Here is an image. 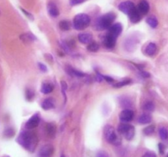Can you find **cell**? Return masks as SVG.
<instances>
[{"label":"cell","instance_id":"1","mask_svg":"<svg viewBox=\"0 0 168 157\" xmlns=\"http://www.w3.org/2000/svg\"><path fill=\"white\" fill-rule=\"evenodd\" d=\"M17 142L30 152H34L38 144V138L33 132L23 131L18 136Z\"/></svg>","mask_w":168,"mask_h":157},{"label":"cell","instance_id":"2","mask_svg":"<svg viewBox=\"0 0 168 157\" xmlns=\"http://www.w3.org/2000/svg\"><path fill=\"white\" fill-rule=\"evenodd\" d=\"M116 17V16L114 12L106 13V14L97 19L96 22V28L100 30L110 28Z\"/></svg>","mask_w":168,"mask_h":157},{"label":"cell","instance_id":"3","mask_svg":"<svg viewBox=\"0 0 168 157\" xmlns=\"http://www.w3.org/2000/svg\"><path fill=\"white\" fill-rule=\"evenodd\" d=\"M104 137L107 142L112 145H120L121 143V140L116 134L115 128L111 125H106L104 129Z\"/></svg>","mask_w":168,"mask_h":157},{"label":"cell","instance_id":"4","mask_svg":"<svg viewBox=\"0 0 168 157\" xmlns=\"http://www.w3.org/2000/svg\"><path fill=\"white\" fill-rule=\"evenodd\" d=\"M90 22H91V19L88 15L84 14V13L78 14L77 16H75L74 19H73V27L78 30H84L89 26Z\"/></svg>","mask_w":168,"mask_h":157},{"label":"cell","instance_id":"5","mask_svg":"<svg viewBox=\"0 0 168 157\" xmlns=\"http://www.w3.org/2000/svg\"><path fill=\"white\" fill-rule=\"evenodd\" d=\"M118 132L121 135L124 136L125 139L129 140V141L133 139L134 134H135L134 127L129 124H121L119 125Z\"/></svg>","mask_w":168,"mask_h":157},{"label":"cell","instance_id":"6","mask_svg":"<svg viewBox=\"0 0 168 157\" xmlns=\"http://www.w3.org/2000/svg\"><path fill=\"white\" fill-rule=\"evenodd\" d=\"M54 154V146L50 144L44 145L38 151V157H51Z\"/></svg>","mask_w":168,"mask_h":157},{"label":"cell","instance_id":"7","mask_svg":"<svg viewBox=\"0 0 168 157\" xmlns=\"http://www.w3.org/2000/svg\"><path fill=\"white\" fill-rule=\"evenodd\" d=\"M136 7L133 2L131 1H125L122 2L119 5V10L121 11L122 12L125 13L127 15H129L131 12L133 11V9H135Z\"/></svg>","mask_w":168,"mask_h":157},{"label":"cell","instance_id":"8","mask_svg":"<svg viewBox=\"0 0 168 157\" xmlns=\"http://www.w3.org/2000/svg\"><path fill=\"white\" fill-rule=\"evenodd\" d=\"M134 113L130 109H125L120 112V120L124 123H128L133 120Z\"/></svg>","mask_w":168,"mask_h":157},{"label":"cell","instance_id":"9","mask_svg":"<svg viewBox=\"0 0 168 157\" xmlns=\"http://www.w3.org/2000/svg\"><path fill=\"white\" fill-rule=\"evenodd\" d=\"M40 121H41V117L39 114L33 115L31 118L29 119L27 122L26 123V129H33L36 128L39 125Z\"/></svg>","mask_w":168,"mask_h":157},{"label":"cell","instance_id":"10","mask_svg":"<svg viewBox=\"0 0 168 157\" xmlns=\"http://www.w3.org/2000/svg\"><path fill=\"white\" fill-rule=\"evenodd\" d=\"M122 32V25L120 23H116L111 26L109 28V35L114 37H118Z\"/></svg>","mask_w":168,"mask_h":157},{"label":"cell","instance_id":"11","mask_svg":"<svg viewBox=\"0 0 168 157\" xmlns=\"http://www.w3.org/2000/svg\"><path fill=\"white\" fill-rule=\"evenodd\" d=\"M138 11L139 12L140 14L146 15L149 11V4L146 0H141L139 3L138 4Z\"/></svg>","mask_w":168,"mask_h":157},{"label":"cell","instance_id":"12","mask_svg":"<svg viewBox=\"0 0 168 157\" xmlns=\"http://www.w3.org/2000/svg\"><path fill=\"white\" fill-rule=\"evenodd\" d=\"M116 37L112 36L111 35H107L105 37L104 39V41H103V43L104 45L107 47V48H113L116 45Z\"/></svg>","mask_w":168,"mask_h":157},{"label":"cell","instance_id":"13","mask_svg":"<svg viewBox=\"0 0 168 157\" xmlns=\"http://www.w3.org/2000/svg\"><path fill=\"white\" fill-rule=\"evenodd\" d=\"M47 10H48L49 14H50L51 17H56L57 16H59V9H58V7H57L56 4H55V2H49L48 5H47Z\"/></svg>","mask_w":168,"mask_h":157},{"label":"cell","instance_id":"14","mask_svg":"<svg viewBox=\"0 0 168 157\" xmlns=\"http://www.w3.org/2000/svg\"><path fill=\"white\" fill-rule=\"evenodd\" d=\"M46 134H47V135H48L50 138H55L57 131L56 126L55 125V124H53V123H48V124H46Z\"/></svg>","mask_w":168,"mask_h":157},{"label":"cell","instance_id":"15","mask_svg":"<svg viewBox=\"0 0 168 157\" xmlns=\"http://www.w3.org/2000/svg\"><path fill=\"white\" fill-rule=\"evenodd\" d=\"M92 35L89 33H82L79 35V41L83 44H87L92 42Z\"/></svg>","mask_w":168,"mask_h":157},{"label":"cell","instance_id":"16","mask_svg":"<svg viewBox=\"0 0 168 157\" xmlns=\"http://www.w3.org/2000/svg\"><path fill=\"white\" fill-rule=\"evenodd\" d=\"M129 20L132 23H137L141 20V14H140L139 12L138 11L137 8L133 9V11L129 14Z\"/></svg>","mask_w":168,"mask_h":157},{"label":"cell","instance_id":"17","mask_svg":"<svg viewBox=\"0 0 168 157\" xmlns=\"http://www.w3.org/2000/svg\"><path fill=\"white\" fill-rule=\"evenodd\" d=\"M55 101H54V99L50 97V98H47L46 99V100H44L43 102L41 103V107L43 108L44 110H48L55 107Z\"/></svg>","mask_w":168,"mask_h":157},{"label":"cell","instance_id":"18","mask_svg":"<svg viewBox=\"0 0 168 157\" xmlns=\"http://www.w3.org/2000/svg\"><path fill=\"white\" fill-rule=\"evenodd\" d=\"M20 39H22V41H23L24 43H27L36 40V37L31 33H25V34L20 35Z\"/></svg>","mask_w":168,"mask_h":157},{"label":"cell","instance_id":"19","mask_svg":"<svg viewBox=\"0 0 168 157\" xmlns=\"http://www.w3.org/2000/svg\"><path fill=\"white\" fill-rule=\"evenodd\" d=\"M157 51V45L154 43H149L145 48V53L148 56H153Z\"/></svg>","mask_w":168,"mask_h":157},{"label":"cell","instance_id":"20","mask_svg":"<svg viewBox=\"0 0 168 157\" xmlns=\"http://www.w3.org/2000/svg\"><path fill=\"white\" fill-rule=\"evenodd\" d=\"M53 90H54V85L52 84H50V83H45V84H43L41 88V93H44V94H49Z\"/></svg>","mask_w":168,"mask_h":157},{"label":"cell","instance_id":"21","mask_svg":"<svg viewBox=\"0 0 168 157\" xmlns=\"http://www.w3.org/2000/svg\"><path fill=\"white\" fill-rule=\"evenodd\" d=\"M138 123L141 125H146V124H149L152 121V116L149 114H143L141 115L138 118Z\"/></svg>","mask_w":168,"mask_h":157},{"label":"cell","instance_id":"22","mask_svg":"<svg viewBox=\"0 0 168 157\" xmlns=\"http://www.w3.org/2000/svg\"><path fill=\"white\" fill-rule=\"evenodd\" d=\"M154 108H155L154 103H153V101H146V102L144 104V105H143V109H144L145 111H148V112L153 111V110H154Z\"/></svg>","mask_w":168,"mask_h":157},{"label":"cell","instance_id":"23","mask_svg":"<svg viewBox=\"0 0 168 157\" xmlns=\"http://www.w3.org/2000/svg\"><path fill=\"white\" fill-rule=\"evenodd\" d=\"M68 73L69 75L73 76H75V77H84L85 76V74H83V72L79 71H76V70L73 69V68H68Z\"/></svg>","mask_w":168,"mask_h":157},{"label":"cell","instance_id":"24","mask_svg":"<svg viewBox=\"0 0 168 157\" xmlns=\"http://www.w3.org/2000/svg\"><path fill=\"white\" fill-rule=\"evenodd\" d=\"M147 23L149 24L152 28H156L158 25V21L155 17H149L147 19Z\"/></svg>","mask_w":168,"mask_h":157},{"label":"cell","instance_id":"25","mask_svg":"<svg viewBox=\"0 0 168 157\" xmlns=\"http://www.w3.org/2000/svg\"><path fill=\"white\" fill-rule=\"evenodd\" d=\"M99 47H99L98 43H96V42H91V43L88 44V46H87V50L90 51V52H95L98 51Z\"/></svg>","mask_w":168,"mask_h":157},{"label":"cell","instance_id":"26","mask_svg":"<svg viewBox=\"0 0 168 157\" xmlns=\"http://www.w3.org/2000/svg\"><path fill=\"white\" fill-rule=\"evenodd\" d=\"M59 28L62 30H68L71 28V23L68 21H61L59 22Z\"/></svg>","mask_w":168,"mask_h":157},{"label":"cell","instance_id":"27","mask_svg":"<svg viewBox=\"0 0 168 157\" xmlns=\"http://www.w3.org/2000/svg\"><path fill=\"white\" fill-rule=\"evenodd\" d=\"M159 136L161 139L166 140L168 138V130L165 127H161L159 129Z\"/></svg>","mask_w":168,"mask_h":157},{"label":"cell","instance_id":"28","mask_svg":"<svg viewBox=\"0 0 168 157\" xmlns=\"http://www.w3.org/2000/svg\"><path fill=\"white\" fill-rule=\"evenodd\" d=\"M155 132V126L154 125H149L144 129V134L146 136H150L154 134Z\"/></svg>","mask_w":168,"mask_h":157},{"label":"cell","instance_id":"29","mask_svg":"<svg viewBox=\"0 0 168 157\" xmlns=\"http://www.w3.org/2000/svg\"><path fill=\"white\" fill-rule=\"evenodd\" d=\"M130 83H131L130 80H123V81L119 82V83L116 84L115 85H114V87H115V88H121V87L125 86V85L130 84Z\"/></svg>","mask_w":168,"mask_h":157},{"label":"cell","instance_id":"30","mask_svg":"<svg viewBox=\"0 0 168 157\" xmlns=\"http://www.w3.org/2000/svg\"><path fill=\"white\" fill-rule=\"evenodd\" d=\"M34 96H35V93H34V92H33V90H31V89H26V97L27 98V100H29V101H31V100H32L33 97H34Z\"/></svg>","mask_w":168,"mask_h":157},{"label":"cell","instance_id":"31","mask_svg":"<svg viewBox=\"0 0 168 157\" xmlns=\"http://www.w3.org/2000/svg\"><path fill=\"white\" fill-rule=\"evenodd\" d=\"M120 104L122 106H125V107H129L130 105H132V102L129 101V99L124 98L120 101Z\"/></svg>","mask_w":168,"mask_h":157},{"label":"cell","instance_id":"32","mask_svg":"<svg viewBox=\"0 0 168 157\" xmlns=\"http://www.w3.org/2000/svg\"><path fill=\"white\" fill-rule=\"evenodd\" d=\"M14 134H15L14 129H12V128H9V129H6L4 132L5 136H6V137H8V138H11V137H13V136L14 135Z\"/></svg>","mask_w":168,"mask_h":157},{"label":"cell","instance_id":"33","mask_svg":"<svg viewBox=\"0 0 168 157\" xmlns=\"http://www.w3.org/2000/svg\"><path fill=\"white\" fill-rule=\"evenodd\" d=\"M96 157H110V155L106 151H99L96 153Z\"/></svg>","mask_w":168,"mask_h":157},{"label":"cell","instance_id":"34","mask_svg":"<svg viewBox=\"0 0 168 157\" xmlns=\"http://www.w3.org/2000/svg\"><path fill=\"white\" fill-rule=\"evenodd\" d=\"M86 0H70V4L72 6H74V5L80 4L82 2H85Z\"/></svg>","mask_w":168,"mask_h":157},{"label":"cell","instance_id":"35","mask_svg":"<svg viewBox=\"0 0 168 157\" xmlns=\"http://www.w3.org/2000/svg\"><path fill=\"white\" fill-rule=\"evenodd\" d=\"M38 66H39L40 70L41 71H43V72H46V71H47V67H46V65H44L43 63L41 62L38 63Z\"/></svg>","mask_w":168,"mask_h":157},{"label":"cell","instance_id":"36","mask_svg":"<svg viewBox=\"0 0 168 157\" xmlns=\"http://www.w3.org/2000/svg\"><path fill=\"white\" fill-rule=\"evenodd\" d=\"M143 157H157V155L153 151H148V152H146L143 155Z\"/></svg>","mask_w":168,"mask_h":157},{"label":"cell","instance_id":"37","mask_svg":"<svg viewBox=\"0 0 168 157\" xmlns=\"http://www.w3.org/2000/svg\"><path fill=\"white\" fill-rule=\"evenodd\" d=\"M158 148H159V152L161 154H164V151H165V146L162 143H159L158 144Z\"/></svg>","mask_w":168,"mask_h":157},{"label":"cell","instance_id":"38","mask_svg":"<svg viewBox=\"0 0 168 157\" xmlns=\"http://www.w3.org/2000/svg\"><path fill=\"white\" fill-rule=\"evenodd\" d=\"M140 74H141V76L144 78H148L150 76V75H149L148 72H146V71H141V72H140Z\"/></svg>","mask_w":168,"mask_h":157},{"label":"cell","instance_id":"39","mask_svg":"<svg viewBox=\"0 0 168 157\" xmlns=\"http://www.w3.org/2000/svg\"><path fill=\"white\" fill-rule=\"evenodd\" d=\"M103 79H104L105 80H106L107 82H113L114 81L113 78L110 77V76H103Z\"/></svg>","mask_w":168,"mask_h":157},{"label":"cell","instance_id":"40","mask_svg":"<svg viewBox=\"0 0 168 157\" xmlns=\"http://www.w3.org/2000/svg\"><path fill=\"white\" fill-rule=\"evenodd\" d=\"M22 12H24V14H26V15L27 16V17H30V18H31V19H33V17L31 15V14H29V13L25 11L24 9H22Z\"/></svg>","mask_w":168,"mask_h":157},{"label":"cell","instance_id":"41","mask_svg":"<svg viewBox=\"0 0 168 157\" xmlns=\"http://www.w3.org/2000/svg\"><path fill=\"white\" fill-rule=\"evenodd\" d=\"M60 157H65V155H61V156H60Z\"/></svg>","mask_w":168,"mask_h":157},{"label":"cell","instance_id":"42","mask_svg":"<svg viewBox=\"0 0 168 157\" xmlns=\"http://www.w3.org/2000/svg\"><path fill=\"white\" fill-rule=\"evenodd\" d=\"M166 157H168V153H167V155H166Z\"/></svg>","mask_w":168,"mask_h":157}]
</instances>
